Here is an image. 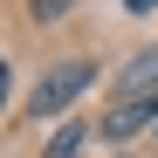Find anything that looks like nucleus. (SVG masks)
Returning a JSON list of instances; mask_svg holds the SVG:
<instances>
[{"instance_id":"obj_3","label":"nucleus","mask_w":158,"mask_h":158,"mask_svg":"<svg viewBox=\"0 0 158 158\" xmlns=\"http://www.w3.org/2000/svg\"><path fill=\"white\" fill-rule=\"evenodd\" d=\"M124 96H158V48H138V62L124 69Z\"/></svg>"},{"instance_id":"obj_2","label":"nucleus","mask_w":158,"mask_h":158,"mask_svg":"<svg viewBox=\"0 0 158 158\" xmlns=\"http://www.w3.org/2000/svg\"><path fill=\"white\" fill-rule=\"evenodd\" d=\"M158 124V96H124L110 117H103V138H131V131Z\"/></svg>"},{"instance_id":"obj_5","label":"nucleus","mask_w":158,"mask_h":158,"mask_svg":"<svg viewBox=\"0 0 158 158\" xmlns=\"http://www.w3.org/2000/svg\"><path fill=\"white\" fill-rule=\"evenodd\" d=\"M28 7H35V21H62V14H69V0H28Z\"/></svg>"},{"instance_id":"obj_4","label":"nucleus","mask_w":158,"mask_h":158,"mask_svg":"<svg viewBox=\"0 0 158 158\" xmlns=\"http://www.w3.org/2000/svg\"><path fill=\"white\" fill-rule=\"evenodd\" d=\"M83 144H89V131H83V124H62L55 144H48V158H83Z\"/></svg>"},{"instance_id":"obj_1","label":"nucleus","mask_w":158,"mask_h":158,"mask_svg":"<svg viewBox=\"0 0 158 158\" xmlns=\"http://www.w3.org/2000/svg\"><path fill=\"white\" fill-rule=\"evenodd\" d=\"M89 83H96V69H89V62H55V69H48L41 83H35L28 110H35V117H62V110H69V103L83 96Z\"/></svg>"},{"instance_id":"obj_6","label":"nucleus","mask_w":158,"mask_h":158,"mask_svg":"<svg viewBox=\"0 0 158 158\" xmlns=\"http://www.w3.org/2000/svg\"><path fill=\"white\" fill-rule=\"evenodd\" d=\"M124 7H131V14H151V7H158V0H124Z\"/></svg>"}]
</instances>
